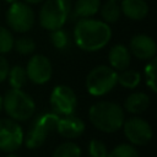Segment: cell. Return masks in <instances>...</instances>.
Returning a JSON list of instances; mask_svg holds the SVG:
<instances>
[{"instance_id": "1", "label": "cell", "mask_w": 157, "mask_h": 157, "mask_svg": "<svg viewBox=\"0 0 157 157\" xmlns=\"http://www.w3.org/2000/svg\"><path fill=\"white\" fill-rule=\"evenodd\" d=\"M112 38L109 25L92 17L80 18L74 28V39L78 48L86 52H96L104 48Z\"/></svg>"}, {"instance_id": "2", "label": "cell", "mask_w": 157, "mask_h": 157, "mask_svg": "<svg viewBox=\"0 0 157 157\" xmlns=\"http://www.w3.org/2000/svg\"><path fill=\"white\" fill-rule=\"evenodd\" d=\"M88 118L96 129L103 132H114L124 123V112L119 104L103 101L90 108Z\"/></svg>"}, {"instance_id": "3", "label": "cell", "mask_w": 157, "mask_h": 157, "mask_svg": "<svg viewBox=\"0 0 157 157\" xmlns=\"http://www.w3.org/2000/svg\"><path fill=\"white\" fill-rule=\"evenodd\" d=\"M2 107L13 120L21 121L29 119L36 110L33 99L21 88H12L7 91L2 98Z\"/></svg>"}, {"instance_id": "4", "label": "cell", "mask_w": 157, "mask_h": 157, "mask_svg": "<svg viewBox=\"0 0 157 157\" xmlns=\"http://www.w3.org/2000/svg\"><path fill=\"white\" fill-rule=\"evenodd\" d=\"M71 11V0H45L39 11V22L43 28L54 31L61 28Z\"/></svg>"}, {"instance_id": "5", "label": "cell", "mask_w": 157, "mask_h": 157, "mask_svg": "<svg viewBox=\"0 0 157 157\" xmlns=\"http://www.w3.org/2000/svg\"><path fill=\"white\" fill-rule=\"evenodd\" d=\"M59 115L56 113H43L36 118L27 135L23 136L25 144L28 148H37L42 146L48 136L53 131H56Z\"/></svg>"}, {"instance_id": "6", "label": "cell", "mask_w": 157, "mask_h": 157, "mask_svg": "<svg viewBox=\"0 0 157 157\" xmlns=\"http://www.w3.org/2000/svg\"><path fill=\"white\" fill-rule=\"evenodd\" d=\"M117 71L107 65L96 66L86 77V88L92 96H103L110 92L117 82Z\"/></svg>"}, {"instance_id": "7", "label": "cell", "mask_w": 157, "mask_h": 157, "mask_svg": "<svg viewBox=\"0 0 157 157\" xmlns=\"http://www.w3.org/2000/svg\"><path fill=\"white\" fill-rule=\"evenodd\" d=\"M6 21L11 29L25 33L33 27L34 13L28 4L16 1L10 5L6 12Z\"/></svg>"}, {"instance_id": "8", "label": "cell", "mask_w": 157, "mask_h": 157, "mask_svg": "<svg viewBox=\"0 0 157 157\" xmlns=\"http://www.w3.org/2000/svg\"><path fill=\"white\" fill-rule=\"evenodd\" d=\"M23 142V131L12 119H0V150L16 151Z\"/></svg>"}, {"instance_id": "9", "label": "cell", "mask_w": 157, "mask_h": 157, "mask_svg": "<svg viewBox=\"0 0 157 157\" xmlns=\"http://www.w3.org/2000/svg\"><path fill=\"white\" fill-rule=\"evenodd\" d=\"M121 128L124 129V134L128 137V140L131 144L139 146L148 144L153 135L151 125L146 120L137 117L130 118L126 121L124 120Z\"/></svg>"}, {"instance_id": "10", "label": "cell", "mask_w": 157, "mask_h": 157, "mask_svg": "<svg viewBox=\"0 0 157 157\" xmlns=\"http://www.w3.org/2000/svg\"><path fill=\"white\" fill-rule=\"evenodd\" d=\"M77 104V98L75 92L65 85H59L54 87L50 94V105L56 114L69 115L72 114Z\"/></svg>"}, {"instance_id": "11", "label": "cell", "mask_w": 157, "mask_h": 157, "mask_svg": "<svg viewBox=\"0 0 157 157\" xmlns=\"http://www.w3.org/2000/svg\"><path fill=\"white\" fill-rule=\"evenodd\" d=\"M52 72L53 69L50 60L42 54L33 55L27 63V67H26L27 78H29L33 83L43 85L48 82L52 77Z\"/></svg>"}, {"instance_id": "12", "label": "cell", "mask_w": 157, "mask_h": 157, "mask_svg": "<svg viewBox=\"0 0 157 157\" xmlns=\"http://www.w3.org/2000/svg\"><path fill=\"white\" fill-rule=\"evenodd\" d=\"M130 52L140 60H150L155 58L157 47L150 36L136 34L130 40Z\"/></svg>"}, {"instance_id": "13", "label": "cell", "mask_w": 157, "mask_h": 157, "mask_svg": "<svg viewBox=\"0 0 157 157\" xmlns=\"http://www.w3.org/2000/svg\"><path fill=\"white\" fill-rule=\"evenodd\" d=\"M56 131L63 136L67 139H76L85 131V123L78 117H75L72 114L65 115L64 118H59Z\"/></svg>"}, {"instance_id": "14", "label": "cell", "mask_w": 157, "mask_h": 157, "mask_svg": "<svg viewBox=\"0 0 157 157\" xmlns=\"http://www.w3.org/2000/svg\"><path fill=\"white\" fill-rule=\"evenodd\" d=\"M108 59H109L110 66L114 70L123 71L128 69L130 64V50L123 44H117L110 48Z\"/></svg>"}, {"instance_id": "15", "label": "cell", "mask_w": 157, "mask_h": 157, "mask_svg": "<svg viewBox=\"0 0 157 157\" xmlns=\"http://www.w3.org/2000/svg\"><path fill=\"white\" fill-rule=\"evenodd\" d=\"M120 10L123 15L131 20H142L148 13V6L145 0H123Z\"/></svg>"}, {"instance_id": "16", "label": "cell", "mask_w": 157, "mask_h": 157, "mask_svg": "<svg viewBox=\"0 0 157 157\" xmlns=\"http://www.w3.org/2000/svg\"><path fill=\"white\" fill-rule=\"evenodd\" d=\"M150 105V97L144 92H135L125 101V109L132 114L145 112Z\"/></svg>"}, {"instance_id": "17", "label": "cell", "mask_w": 157, "mask_h": 157, "mask_svg": "<svg viewBox=\"0 0 157 157\" xmlns=\"http://www.w3.org/2000/svg\"><path fill=\"white\" fill-rule=\"evenodd\" d=\"M101 7V0H76L74 13L80 18L94 16Z\"/></svg>"}, {"instance_id": "18", "label": "cell", "mask_w": 157, "mask_h": 157, "mask_svg": "<svg viewBox=\"0 0 157 157\" xmlns=\"http://www.w3.org/2000/svg\"><path fill=\"white\" fill-rule=\"evenodd\" d=\"M99 10H101V16L103 21L107 23L117 22L121 15L120 5L118 4V1H113V0H107L103 5H101Z\"/></svg>"}, {"instance_id": "19", "label": "cell", "mask_w": 157, "mask_h": 157, "mask_svg": "<svg viewBox=\"0 0 157 157\" xmlns=\"http://www.w3.org/2000/svg\"><path fill=\"white\" fill-rule=\"evenodd\" d=\"M140 81H141V75L135 70L125 69L117 76V82L125 88H135L140 83Z\"/></svg>"}, {"instance_id": "20", "label": "cell", "mask_w": 157, "mask_h": 157, "mask_svg": "<svg viewBox=\"0 0 157 157\" xmlns=\"http://www.w3.org/2000/svg\"><path fill=\"white\" fill-rule=\"evenodd\" d=\"M7 77H9V82L12 88H22L27 82L26 69H23L20 65H16L9 71Z\"/></svg>"}, {"instance_id": "21", "label": "cell", "mask_w": 157, "mask_h": 157, "mask_svg": "<svg viewBox=\"0 0 157 157\" xmlns=\"http://www.w3.org/2000/svg\"><path fill=\"white\" fill-rule=\"evenodd\" d=\"M53 157H81V148L74 142H64L55 148Z\"/></svg>"}, {"instance_id": "22", "label": "cell", "mask_w": 157, "mask_h": 157, "mask_svg": "<svg viewBox=\"0 0 157 157\" xmlns=\"http://www.w3.org/2000/svg\"><path fill=\"white\" fill-rule=\"evenodd\" d=\"M50 40L53 43V45L56 48V49H66L70 44V38H69V34L66 31L61 28H58V29H54V31H50Z\"/></svg>"}, {"instance_id": "23", "label": "cell", "mask_w": 157, "mask_h": 157, "mask_svg": "<svg viewBox=\"0 0 157 157\" xmlns=\"http://www.w3.org/2000/svg\"><path fill=\"white\" fill-rule=\"evenodd\" d=\"M107 157H139V152L134 146L128 144H121L114 147L107 155Z\"/></svg>"}, {"instance_id": "24", "label": "cell", "mask_w": 157, "mask_h": 157, "mask_svg": "<svg viewBox=\"0 0 157 157\" xmlns=\"http://www.w3.org/2000/svg\"><path fill=\"white\" fill-rule=\"evenodd\" d=\"M13 48L16 49L17 53L22 54V55H27L34 52L36 49V44L33 42V39L28 38V37H21L16 40H13Z\"/></svg>"}, {"instance_id": "25", "label": "cell", "mask_w": 157, "mask_h": 157, "mask_svg": "<svg viewBox=\"0 0 157 157\" xmlns=\"http://www.w3.org/2000/svg\"><path fill=\"white\" fill-rule=\"evenodd\" d=\"M13 37L11 34V32L0 26V54H5L9 53L12 48H13Z\"/></svg>"}, {"instance_id": "26", "label": "cell", "mask_w": 157, "mask_h": 157, "mask_svg": "<svg viewBox=\"0 0 157 157\" xmlns=\"http://www.w3.org/2000/svg\"><path fill=\"white\" fill-rule=\"evenodd\" d=\"M145 75H146V83L151 88L152 92H157L156 87V59L152 58L145 66Z\"/></svg>"}, {"instance_id": "27", "label": "cell", "mask_w": 157, "mask_h": 157, "mask_svg": "<svg viewBox=\"0 0 157 157\" xmlns=\"http://www.w3.org/2000/svg\"><path fill=\"white\" fill-rule=\"evenodd\" d=\"M88 153L91 157H107L108 151L105 145L99 140H91L88 145Z\"/></svg>"}, {"instance_id": "28", "label": "cell", "mask_w": 157, "mask_h": 157, "mask_svg": "<svg viewBox=\"0 0 157 157\" xmlns=\"http://www.w3.org/2000/svg\"><path fill=\"white\" fill-rule=\"evenodd\" d=\"M9 71H10V66H9L7 60L2 55H0V82L7 78Z\"/></svg>"}, {"instance_id": "29", "label": "cell", "mask_w": 157, "mask_h": 157, "mask_svg": "<svg viewBox=\"0 0 157 157\" xmlns=\"http://www.w3.org/2000/svg\"><path fill=\"white\" fill-rule=\"evenodd\" d=\"M25 1H26V4H38L43 0H25Z\"/></svg>"}, {"instance_id": "30", "label": "cell", "mask_w": 157, "mask_h": 157, "mask_svg": "<svg viewBox=\"0 0 157 157\" xmlns=\"http://www.w3.org/2000/svg\"><path fill=\"white\" fill-rule=\"evenodd\" d=\"M5 1H6V2H9V4L11 5V4H13V2H16V1H18V0H5Z\"/></svg>"}, {"instance_id": "31", "label": "cell", "mask_w": 157, "mask_h": 157, "mask_svg": "<svg viewBox=\"0 0 157 157\" xmlns=\"http://www.w3.org/2000/svg\"><path fill=\"white\" fill-rule=\"evenodd\" d=\"M1 108H2V97L0 96V112H1Z\"/></svg>"}, {"instance_id": "32", "label": "cell", "mask_w": 157, "mask_h": 157, "mask_svg": "<svg viewBox=\"0 0 157 157\" xmlns=\"http://www.w3.org/2000/svg\"><path fill=\"white\" fill-rule=\"evenodd\" d=\"M7 157H18V156H16V155H10V156H7Z\"/></svg>"}, {"instance_id": "33", "label": "cell", "mask_w": 157, "mask_h": 157, "mask_svg": "<svg viewBox=\"0 0 157 157\" xmlns=\"http://www.w3.org/2000/svg\"><path fill=\"white\" fill-rule=\"evenodd\" d=\"M113 1H118V0H113Z\"/></svg>"}]
</instances>
